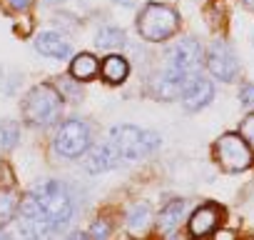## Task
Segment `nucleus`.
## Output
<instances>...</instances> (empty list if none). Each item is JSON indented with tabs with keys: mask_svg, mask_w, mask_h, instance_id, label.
I'll use <instances>...</instances> for the list:
<instances>
[{
	"mask_svg": "<svg viewBox=\"0 0 254 240\" xmlns=\"http://www.w3.org/2000/svg\"><path fill=\"white\" fill-rule=\"evenodd\" d=\"M23 220L28 228H35L33 235H48L60 230L72 218V198L67 188L58 180H43L35 185L28 198L20 203Z\"/></svg>",
	"mask_w": 254,
	"mask_h": 240,
	"instance_id": "obj_1",
	"label": "nucleus"
},
{
	"mask_svg": "<svg viewBox=\"0 0 254 240\" xmlns=\"http://www.w3.org/2000/svg\"><path fill=\"white\" fill-rule=\"evenodd\" d=\"M60 110H63V95L48 83L30 88V93L23 100V115L35 128L53 125L60 118Z\"/></svg>",
	"mask_w": 254,
	"mask_h": 240,
	"instance_id": "obj_2",
	"label": "nucleus"
},
{
	"mask_svg": "<svg viewBox=\"0 0 254 240\" xmlns=\"http://www.w3.org/2000/svg\"><path fill=\"white\" fill-rule=\"evenodd\" d=\"M110 145L117 150L122 163L125 160H142L160 148V138H157V133L140 130L135 125H117L110 133Z\"/></svg>",
	"mask_w": 254,
	"mask_h": 240,
	"instance_id": "obj_3",
	"label": "nucleus"
},
{
	"mask_svg": "<svg viewBox=\"0 0 254 240\" xmlns=\"http://www.w3.org/2000/svg\"><path fill=\"white\" fill-rule=\"evenodd\" d=\"M137 28H140V35L145 40H152V43H162L167 38H172L180 28V15L170 8V5H162V3H150L140 18H137Z\"/></svg>",
	"mask_w": 254,
	"mask_h": 240,
	"instance_id": "obj_4",
	"label": "nucleus"
},
{
	"mask_svg": "<svg viewBox=\"0 0 254 240\" xmlns=\"http://www.w3.org/2000/svg\"><path fill=\"white\" fill-rule=\"evenodd\" d=\"M214 155L219 160V165L229 173L237 170H247L252 165V148L249 143L239 135V133H227L217 140L214 145Z\"/></svg>",
	"mask_w": 254,
	"mask_h": 240,
	"instance_id": "obj_5",
	"label": "nucleus"
},
{
	"mask_svg": "<svg viewBox=\"0 0 254 240\" xmlns=\"http://www.w3.org/2000/svg\"><path fill=\"white\" fill-rule=\"evenodd\" d=\"M55 153L63 158H80L90 148V130L82 120H65L55 133Z\"/></svg>",
	"mask_w": 254,
	"mask_h": 240,
	"instance_id": "obj_6",
	"label": "nucleus"
},
{
	"mask_svg": "<svg viewBox=\"0 0 254 240\" xmlns=\"http://www.w3.org/2000/svg\"><path fill=\"white\" fill-rule=\"evenodd\" d=\"M199 65H202V48L194 38H185L180 40L172 53H170V70H175L177 75L187 78L192 73H199Z\"/></svg>",
	"mask_w": 254,
	"mask_h": 240,
	"instance_id": "obj_7",
	"label": "nucleus"
},
{
	"mask_svg": "<svg viewBox=\"0 0 254 240\" xmlns=\"http://www.w3.org/2000/svg\"><path fill=\"white\" fill-rule=\"evenodd\" d=\"M207 68H209V73L214 78H219L224 83L234 80L237 73H239L237 55H234V50L224 40H217V43L209 45V50H207Z\"/></svg>",
	"mask_w": 254,
	"mask_h": 240,
	"instance_id": "obj_8",
	"label": "nucleus"
},
{
	"mask_svg": "<svg viewBox=\"0 0 254 240\" xmlns=\"http://www.w3.org/2000/svg\"><path fill=\"white\" fill-rule=\"evenodd\" d=\"M212 95H214V88H212V83H209L202 73H192V75L185 78L180 98H182V103H185L187 110H199V108H204V105L212 100Z\"/></svg>",
	"mask_w": 254,
	"mask_h": 240,
	"instance_id": "obj_9",
	"label": "nucleus"
},
{
	"mask_svg": "<svg viewBox=\"0 0 254 240\" xmlns=\"http://www.w3.org/2000/svg\"><path fill=\"white\" fill-rule=\"evenodd\" d=\"M122 163V158L117 155V150L110 145V143H100L95 148H90L87 153V160H85V170L87 173H105V170H112Z\"/></svg>",
	"mask_w": 254,
	"mask_h": 240,
	"instance_id": "obj_10",
	"label": "nucleus"
},
{
	"mask_svg": "<svg viewBox=\"0 0 254 240\" xmlns=\"http://www.w3.org/2000/svg\"><path fill=\"white\" fill-rule=\"evenodd\" d=\"M219 218H222V210L217 205H202L192 213L190 218V233L194 238H204V235H212L214 228L219 225Z\"/></svg>",
	"mask_w": 254,
	"mask_h": 240,
	"instance_id": "obj_11",
	"label": "nucleus"
},
{
	"mask_svg": "<svg viewBox=\"0 0 254 240\" xmlns=\"http://www.w3.org/2000/svg\"><path fill=\"white\" fill-rule=\"evenodd\" d=\"M35 50L40 55H48V58H58V60H65L70 55V43L65 38H60L58 33H40L35 38Z\"/></svg>",
	"mask_w": 254,
	"mask_h": 240,
	"instance_id": "obj_12",
	"label": "nucleus"
},
{
	"mask_svg": "<svg viewBox=\"0 0 254 240\" xmlns=\"http://www.w3.org/2000/svg\"><path fill=\"white\" fill-rule=\"evenodd\" d=\"M185 218V200H172L162 208L160 213V220H157V228L162 235H175V228L182 223Z\"/></svg>",
	"mask_w": 254,
	"mask_h": 240,
	"instance_id": "obj_13",
	"label": "nucleus"
},
{
	"mask_svg": "<svg viewBox=\"0 0 254 240\" xmlns=\"http://www.w3.org/2000/svg\"><path fill=\"white\" fill-rule=\"evenodd\" d=\"M127 75H130V63H127L122 55H107L102 60V78L110 85H120Z\"/></svg>",
	"mask_w": 254,
	"mask_h": 240,
	"instance_id": "obj_14",
	"label": "nucleus"
},
{
	"mask_svg": "<svg viewBox=\"0 0 254 240\" xmlns=\"http://www.w3.org/2000/svg\"><path fill=\"white\" fill-rule=\"evenodd\" d=\"M97 60H95V55H90V53H82V55H77L72 63H70V73H72V78H77V80H90V78H95L97 75Z\"/></svg>",
	"mask_w": 254,
	"mask_h": 240,
	"instance_id": "obj_15",
	"label": "nucleus"
},
{
	"mask_svg": "<svg viewBox=\"0 0 254 240\" xmlns=\"http://www.w3.org/2000/svg\"><path fill=\"white\" fill-rule=\"evenodd\" d=\"M125 43H127V40H125V33L117 30V28H102V30L97 33V38H95V45L102 48V50H117V48H122Z\"/></svg>",
	"mask_w": 254,
	"mask_h": 240,
	"instance_id": "obj_16",
	"label": "nucleus"
},
{
	"mask_svg": "<svg viewBox=\"0 0 254 240\" xmlns=\"http://www.w3.org/2000/svg\"><path fill=\"white\" fill-rule=\"evenodd\" d=\"M20 203H18V195L13 190H0V223H8L15 213H18Z\"/></svg>",
	"mask_w": 254,
	"mask_h": 240,
	"instance_id": "obj_17",
	"label": "nucleus"
},
{
	"mask_svg": "<svg viewBox=\"0 0 254 240\" xmlns=\"http://www.w3.org/2000/svg\"><path fill=\"white\" fill-rule=\"evenodd\" d=\"M20 140V128L18 123H13V120H8V123H3V128H0V145H3L5 150L15 148Z\"/></svg>",
	"mask_w": 254,
	"mask_h": 240,
	"instance_id": "obj_18",
	"label": "nucleus"
},
{
	"mask_svg": "<svg viewBox=\"0 0 254 240\" xmlns=\"http://www.w3.org/2000/svg\"><path fill=\"white\" fill-rule=\"evenodd\" d=\"M127 220H130V228H132L135 233H142V230L150 225V210H147L145 205H135V208L130 210V215H127Z\"/></svg>",
	"mask_w": 254,
	"mask_h": 240,
	"instance_id": "obj_19",
	"label": "nucleus"
},
{
	"mask_svg": "<svg viewBox=\"0 0 254 240\" xmlns=\"http://www.w3.org/2000/svg\"><path fill=\"white\" fill-rule=\"evenodd\" d=\"M239 135L249 143V148H254V113L242 120V133H239Z\"/></svg>",
	"mask_w": 254,
	"mask_h": 240,
	"instance_id": "obj_20",
	"label": "nucleus"
},
{
	"mask_svg": "<svg viewBox=\"0 0 254 240\" xmlns=\"http://www.w3.org/2000/svg\"><path fill=\"white\" fill-rule=\"evenodd\" d=\"M85 235H90V238H107L110 235V223L107 220H95V225Z\"/></svg>",
	"mask_w": 254,
	"mask_h": 240,
	"instance_id": "obj_21",
	"label": "nucleus"
},
{
	"mask_svg": "<svg viewBox=\"0 0 254 240\" xmlns=\"http://www.w3.org/2000/svg\"><path fill=\"white\" fill-rule=\"evenodd\" d=\"M239 100H242V105H244V108L254 110V85H244V88H242V93H239Z\"/></svg>",
	"mask_w": 254,
	"mask_h": 240,
	"instance_id": "obj_22",
	"label": "nucleus"
},
{
	"mask_svg": "<svg viewBox=\"0 0 254 240\" xmlns=\"http://www.w3.org/2000/svg\"><path fill=\"white\" fill-rule=\"evenodd\" d=\"M8 3H10V8H15V10H28L33 0H8Z\"/></svg>",
	"mask_w": 254,
	"mask_h": 240,
	"instance_id": "obj_23",
	"label": "nucleus"
},
{
	"mask_svg": "<svg viewBox=\"0 0 254 240\" xmlns=\"http://www.w3.org/2000/svg\"><path fill=\"white\" fill-rule=\"evenodd\" d=\"M242 3H244L247 8H252V10H254V0H242Z\"/></svg>",
	"mask_w": 254,
	"mask_h": 240,
	"instance_id": "obj_24",
	"label": "nucleus"
}]
</instances>
